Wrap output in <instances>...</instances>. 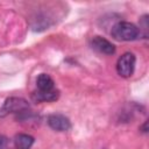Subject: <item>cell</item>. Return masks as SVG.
<instances>
[{"instance_id": "cell-5", "label": "cell", "mask_w": 149, "mask_h": 149, "mask_svg": "<svg viewBox=\"0 0 149 149\" xmlns=\"http://www.w3.org/2000/svg\"><path fill=\"white\" fill-rule=\"evenodd\" d=\"M90 44L94 50L104 55H113L115 52V45L101 36H93L90 41Z\"/></svg>"}, {"instance_id": "cell-1", "label": "cell", "mask_w": 149, "mask_h": 149, "mask_svg": "<svg viewBox=\"0 0 149 149\" xmlns=\"http://www.w3.org/2000/svg\"><path fill=\"white\" fill-rule=\"evenodd\" d=\"M111 36L116 41H135L141 36L139 27L128 21H120L111 29Z\"/></svg>"}, {"instance_id": "cell-7", "label": "cell", "mask_w": 149, "mask_h": 149, "mask_svg": "<svg viewBox=\"0 0 149 149\" xmlns=\"http://www.w3.org/2000/svg\"><path fill=\"white\" fill-rule=\"evenodd\" d=\"M36 86H37V90L42 92H50L56 88L54 79L48 73L38 74V77L36 78Z\"/></svg>"}, {"instance_id": "cell-3", "label": "cell", "mask_w": 149, "mask_h": 149, "mask_svg": "<svg viewBox=\"0 0 149 149\" xmlns=\"http://www.w3.org/2000/svg\"><path fill=\"white\" fill-rule=\"evenodd\" d=\"M136 57L132 52H125L121 55L116 62V72L123 78H129L135 70Z\"/></svg>"}, {"instance_id": "cell-6", "label": "cell", "mask_w": 149, "mask_h": 149, "mask_svg": "<svg viewBox=\"0 0 149 149\" xmlns=\"http://www.w3.org/2000/svg\"><path fill=\"white\" fill-rule=\"evenodd\" d=\"M58 98H59V91L57 88L50 92H42L36 90L31 93V99L35 102H50V101H56Z\"/></svg>"}, {"instance_id": "cell-10", "label": "cell", "mask_w": 149, "mask_h": 149, "mask_svg": "<svg viewBox=\"0 0 149 149\" xmlns=\"http://www.w3.org/2000/svg\"><path fill=\"white\" fill-rule=\"evenodd\" d=\"M140 129H141L143 133H148V128H147V121H144V123L142 125V127H141Z\"/></svg>"}, {"instance_id": "cell-2", "label": "cell", "mask_w": 149, "mask_h": 149, "mask_svg": "<svg viewBox=\"0 0 149 149\" xmlns=\"http://www.w3.org/2000/svg\"><path fill=\"white\" fill-rule=\"evenodd\" d=\"M27 111H29V104L26 99L19 97H10L7 98L3 105L0 107V118H5L12 113L23 114Z\"/></svg>"}, {"instance_id": "cell-8", "label": "cell", "mask_w": 149, "mask_h": 149, "mask_svg": "<svg viewBox=\"0 0 149 149\" xmlns=\"http://www.w3.org/2000/svg\"><path fill=\"white\" fill-rule=\"evenodd\" d=\"M34 142L35 139L28 134H16L14 137V144L16 149H30Z\"/></svg>"}, {"instance_id": "cell-9", "label": "cell", "mask_w": 149, "mask_h": 149, "mask_svg": "<svg viewBox=\"0 0 149 149\" xmlns=\"http://www.w3.org/2000/svg\"><path fill=\"white\" fill-rule=\"evenodd\" d=\"M8 144H9L8 139L3 135H0V149H9Z\"/></svg>"}, {"instance_id": "cell-4", "label": "cell", "mask_w": 149, "mask_h": 149, "mask_svg": "<svg viewBox=\"0 0 149 149\" xmlns=\"http://www.w3.org/2000/svg\"><path fill=\"white\" fill-rule=\"evenodd\" d=\"M48 125L51 129L56 130V132H68L71 128V122L69 120V118H66L63 114H50L48 116Z\"/></svg>"}]
</instances>
